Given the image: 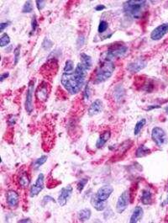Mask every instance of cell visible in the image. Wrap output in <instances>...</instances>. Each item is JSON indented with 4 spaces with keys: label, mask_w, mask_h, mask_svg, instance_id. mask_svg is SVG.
Returning <instances> with one entry per match:
<instances>
[{
    "label": "cell",
    "mask_w": 168,
    "mask_h": 223,
    "mask_svg": "<svg viewBox=\"0 0 168 223\" xmlns=\"http://www.w3.org/2000/svg\"><path fill=\"white\" fill-rule=\"evenodd\" d=\"M88 71V70L79 62L72 72L62 73L61 79L62 86L71 94L78 93L85 84Z\"/></svg>",
    "instance_id": "6da1fadb"
},
{
    "label": "cell",
    "mask_w": 168,
    "mask_h": 223,
    "mask_svg": "<svg viewBox=\"0 0 168 223\" xmlns=\"http://www.w3.org/2000/svg\"><path fill=\"white\" fill-rule=\"evenodd\" d=\"M146 8L147 1L145 0H129L125 1L123 5V10L126 16L135 19H141Z\"/></svg>",
    "instance_id": "7a4b0ae2"
},
{
    "label": "cell",
    "mask_w": 168,
    "mask_h": 223,
    "mask_svg": "<svg viewBox=\"0 0 168 223\" xmlns=\"http://www.w3.org/2000/svg\"><path fill=\"white\" fill-rule=\"evenodd\" d=\"M115 70L114 62L108 60H103L96 69L93 76V84H99L109 80Z\"/></svg>",
    "instance_id": "3957f363"
},
{
    "label": "cell",
    "mask_w": 168,
    "mask_h": 223,
    "mask_svg": "<svg viewBox=\"0 0 168 223\" xmlns=\"http://www.w3.org/2000/svg\"><path fill=\"white\" fill-rule=\"evenodd\" d=\"M128 52V47L121 43L112 44L109 47L108 50L104 53L103 60H108L113 62L114 59L121 58Z\"/></svg>",
    "instance_id": "277c9868"
},
{
    "label": "cell",
    "mask_w": 168,
    "mask_h": 223,
    "mask_svg": "<svg viewBox=\"0 0 168 223\" xmlns=\"http://www.w3.org/2000/svg\"><path fill=\"white\" fill-rule=\"evenodd\" d=\"M130 203V191L127 189L119 195V199L116 203V211L117 213L122 214L128 208L129 204Z\"/></svg>",
    "instance_id": "5b68a950"
},
{
    "label": "cell",
    "mask_w": 168,
    "mask_h": 223,
    "mask_svg": "<svg viewBox=\"0 0 168 223\" xmlns=\"http://www.w3.org/2000/svg\"><path fill=\"white\" fill-rule=\"evenodd\" d=\"M34 92H35V81L31 80L29 82L25 103V110L28 114H31L34 110Z\"/></svg>",
    "instance_id": "8992f818"
},
{
    "label": "cell",
    "mask_w": 168,
    "mask_h": 223,
    "mask_svg": "<svg viewBox=\"0 0 168 223\" xmlns=\"http://www.w3.org/2000/svg\"><path fill=\"white\" fill-rule=\"evenodd\" d=\"M151 138H152L153 142L158 147H162L167 142V136H166L165 130L158 126L154 127L152 129Z\"/></svg>",
    "instance_id": "52a82bcc"
},
{
    "label": "cell",
    "mask_w": 168,
    "mask_h": 223,
    "mask_svg": "<svg viewBox=\"0 0 168 223\" xmlns=\"http://www.w3.org/2000/svg\"><path fill=\"white\" fill-rule=\"evenodd\" d=\"M50 90V86L47 82H41L35 91V98L37 100L40 102H46L49 97Z\"/></svg>",
    "instance_id": "ba28073f"
},
{
    "label": "cell",
    "mask_w": 168,
    "mask_h": 223,
    "mask_svg": "<svg viewBox=\"0 0 168 223\" xmlns=\"http://www.w3.org/2000/svg\"><path fill=\"white\" fill-rule=\"evenodd\" d=\"M73 192V188L71 185H67L66 187H63L61 189V191L59 193L58 198H57V202L58 204L61 207L65 206L67 204V202L71 198V196Z\"/></svg>",
    "instance_id": "9c48e42d"
},
{
    "label": "cell",
    "mask_w": 168,
    "mask_h": 223,
    "mask_svg": "<svg viewBox=\"0 0 168 223\" xmlns=\"http://www.w3.org/2000/svg\"><path fill=\"white\" fill-rule=\"evenodd\" d=\"M44 183H45V176L43 174H40L37 177L35 184H32L31 187V189H30L31 197L37 196L40 194V191H42V189H44Z\"/></svg>",
    "instance_id": "30bf717a"
},
{
    "label": "cell",
    "mask_w": 168,
    "mask_h": 223,
    "mask_svg": "<svg viewBox=\"0 0 168 223\" xmlns=\"http://www.w3.org/2000/svg\"><path fill=\"white\" fill-rule=\"evenodd\" d=\"M113 192V186L111 185H104L100 187L98 189V191L95 194V196L101 200V201L106 202L110 197V195H112Z\"/></svg>",
    "instance_id": "8fae6325"
},
{
    "label": "cell",
    "mask_w": 168,
    "mask_h": 223,
    "mask_svg": "<svg viewBox=\"0 0 168 223\" xmlns=\"http://www.w3.org/2000/svg\"><path fill=\"white\" fill-rule=\"evenodd\" d=\"M168 33V23H165L157 26L150 33V38L152 40H159Z\"/></svg>",
    "instance_id": "7c38bea8"
},
{
    "label": "cell",
    "mask_w": 168,
    "mask_h": 223,
    "mask_svg": "<svg viewBox=\"0 0 168 223\" xmlns=\"http://www.w3.org/2000/svg\"><path fill=\"white\" fill-rule=\"evenodd\" d=\"M6 202L9 207L15 209L18 206L19 203V195L14 189L8 190L6 192Z\"/></svg>",
    "instance_id": "4fadbf2b"
},
{
    "label": "cell",
    "mask_w": 168,
    "mask_h": 223,
    "mask_svg": "<svg viewBox=\"0 0 168 223\" xmlns=\"http://www.w3.org/2000/svg\"><path fill=\"white\" fill-rule=\"evenodd\" d=\"M146 66V62L142 58L136 59L135 61L129 62L127 65V70L130 72L131 73H136L139 72L141 70H143L144 68Z\"/></svg>",
    "instance_id": "5bb4252c"
},
{
    "label": "cell",
    "mask_w": 168,
    "mask_h": 223,
    "mask_svg": "<svg viewBox=\"0 0 168 223\" xmlns=\"http://www.w3.org/2000/svg\"><path fill=\"white\" fill-rule=\"evenodd\" d=\"M104 108V104L102 102V100L99 99H95L93 102L89 106L88 109V114L89 116H94L98 114H100Z\"/></svg>",
    "instance_id": "9a60e30c"
},
{
    "label": "cell",
    "mask_w": 168,
    "mask_h": 223,
    "mask_svg": "<svg viewBox=\"0 0 168 223\" xmlns=\"http://www.w3.org/2000/svg\"><path fill=\"white\" fill-rule=\"evenodd\" d=\"M110 137H111V131L109 130L103 131L97 140V142H96V145H95L96 147L98 149L102 148L108 142V141L110 139Z\"/></svg>",
    "instance_id": "2e32d148"
},
{
    "label": "cell",
    "mask_w": 168,
    "mask_h": 223,
    "mask_svg": "<svg viewBox=\"0 0 168 223\" xmlns=\"http://www.w3.org/2000/svg\"><path fill=\"white\" fill-rule=\"evenodd\" d=\"M144 215V210L141 206H136L134 208L133 213H132L130 219H129V222L130 223H137L140 222L142 218H143Z\"/></svg>",
    "instance_id": "e0dca14e"
},
{
    "label": "cell",
    "mask_w": 168,
    "mask_h": 223,
    "mask_svg": "<svg viewBox=\"0 0 168 223\" xmlns=\"http://www.w3.org/2000/svg\"><path fill=\"white\" fill-rule=\"evenodd\" d=\"M18 184L20 188L22 189H26L30 186L31 184V178L29 176L27 172H23L19 174L18 178Z\"/></svg>",
    "instance_id": "ac0fdd59"
},
{
    "label": "cell",
    "mask_w": 168,
    "mask_h": 223,
    "mask_svg": "<svg viewBox=\"0 0 168 223\" xmlns=\"http://www.w3.org/2000/svg\"><path fill=\"white\" fill-rule=\"evenodd\" d=\"M91 204H92V205L93 206L95 210L98 211H104V209L106 208V202L99 200L95 196V195H92V198H91Z\"/></svg>",
    "instance_id": "d6986e66"
},
{
    "label": "cell",
    "mask_w": 168,
    "mask_h": 223,
    "mask_svg": "<svg viewBox=\"0 0 168 223\" xmlns=\"http://www.w3.org/2000/svg\"><path fill=\"white\" fill-rule=\"evenodd\" d=\"M80 61H81V63L83 64L84 67H85L88 70H90L92 67V57L86 54V53H81L80 55Z\"/></svg>",
    "instance_id": "ffe728a7"
},
{
    "label": "cell",
    "mask_w": 168,
    "mask_h": 223,
    "mask_svg": "<svg viewBox=\"0 0 168 223\" xmlns=\"http://www.w3.org/2000/svg\"><path fill=\"white\" fill-rule=\"evenodd\" d=\"M141 200L143 204H150L152 203V193L150 192V189H145L142 190Z\"/></svg>",
    "instance_id": "44dd1931"
},
{
    "label": "cell",
    "mask_w": 168,
    "mask_h": 223,
    "mask_svg": "<svg viewBox=\"0 0 168 223\" xmlns=\"http://www.w3.org/2000/svg\"><path fill=\"white\" fill-rule=\"evenodd\" d=\"M91 215H92V211H90V209L88 208H85V209H83L78 212V215H77V217H78V220L82 222H85V221H88L90 219L91 217Z\"/></svg>",
    "instance_id": "7402d4cb"
},
{
    "label": "cell",
    "mask_w": 168,
    "mask_h": 223,
    "mask_svg": "<svg viewBox=\"0 0 168 223\" xmlns=\"http://www.w3.org/2000/svg\"><path fill=\"white\" fill-rule=\"evenodd\" d=\"M150 152H151V151H150V148H148L145 145H141L136 149L135 157L136 158H143V157H145L148 154H150Z\"/></svg>",
    "instance_id": "603a6c76"
},
{
    "label": "cell",
    "mask_w": 168,
    "mask_h": 223,
    "mask_svg": "<svg viewBox=\"0 0 168 223\" xmlns=\"http://www.w3.org/2000/svg\"><path fill=\"white\" fill-rule=\"evenodd\" d=\"M146 123V120L145 119H141L139 121L136 122V124L134 126V136H137L139 134L141 133V130L143 129L144 126Z\"/></svg>",
    "instance_id": "cb8c5ba5"
},
{
    "label": "cell",
    "mask_w": 168,
    "mask_h": 223,
    "mask_svg": "<svg viewBox=\"0 0 168 223\" xmlns=\"http://www.w3.org/2000/svg\"><path fill=\"white\" fill-rule=\"evenodd\" d=\"M47 159H48V158H47V156L46 155H43L41 156L40 158H37L36 160L33 163L34 168H35V169H37V168H39L40 167H41L44 163H46V161H47Z\"/></svg>",
    "instance_id": "d4e9b609"
},
{
    "label": "cell",
    "mask_w": 168,
    "mask_h": 223,
    "mask_svg": "<svg viewBox=\"0 0 168 223\" xmlns=\"http://www.w3.org/2000/svg\"><path fill=\"white\" fill-rule=\"evenodd\" d=\"M114 93V98L116 100H119L120 101L121 99H124V96H125V90L123 89V88L121 86H119V87H116L115 88V89L113 91Z\"/></svg>",
    "instance_id": "484cf974"
},
{
    "label": "cell",
    "mask_w": 168,
    "mask_h": 223,
    "mask_svg": "<svg viewBox=\"0 0 168 223\" xmlns=\"http://www.w3.org/2000/svg\"><path fill=\"white\" fill-rule=\"evenodd\" d=\"M74 63L72 60H67L65 63L64 68H63V72L64 73H70L74 71Z\"/></svg>",
    "instance_id": "4316f807"
},
{
    "label": "cell",
    "mask_w": 168,
    "mask_h": 223,
    "mask_svg": "<svg viewBox=\"0 0 168 223\" xmlns=\"http://www.w3.org/2000/svg\"><path fill=\"white\" fill-rule=\"evenodd\" d=\"M10 43V37L7 33H3L1 37H0V47H7Z\"/></svg>",
    "instance_id": "83f0119b"
},
{
    "label": "cell",
    "mask_w": 168,
    "mask_h": 223,
    "mask_svg": "<svg viewBox=\"0 0 168 223\" xmlns=\"http://www.w3.org/2000/svg\"><path fill=\"white\" fill-rule=\"evenodd\" d=\"M20 49H21V47L18 46L14 50V66L18 64L19 58H20Z\"/></svg>",
    "instance_id": "f1b7e54d"
},
{
    "label": "cell",
    "mask_w": 168,
    "mask_h": 223,
    "mask_svg": "<svg viewBox=\"0 0 168 223\" xmlns=\"http://www.w3.org/2000/svg\"><path fill=\"white\" fill-rule=\"evenodd\" d=\"M88 182V178H85V179H82V180H80L79 181L77 182V184H76V189H77V191H78L79 193L82 192Z\"/></svg>",
    "instance_id": "f546056e"
},
{
    "label": "cell",
    "mask_w": 168,
    "mask_h": 223,
    "mask_svg": "<svg viewBox=\"0 0 168 223\" xmlns=\"http://www.w3.org/2000/svg\"><path fill=\"white\" fill-rule=\"evenodd\" d=\"M108 28H109V24H108L107 21H105V20H101L99 22V25H98V33H104L105 31H107Z\"/></svg>",
    "instance_id": "4dcf8cb0"
},
{
    "label": "cell",
    "mask_w": 168,
    "mask_h": 223,
    "mask_svg": "<svg viewBox=\"0 0 168 223\" xmlns=\"http://www.w3.org/2000/svg\"><path fill=\"white\" fill-rule=\"evenodd\" d=\"M33 11V4L31 1L25 2L24 6L22 8V12L23 13H31Z\"/></svg>",
    "instance_id": "1f68e13d"
},
{
    "label": "cell",
    "mask_w": 168,
    "mask_h": 223,
    "mask_svg": "<svg viewBox=\"0 0 168 223\" xmlns=\"http://www.w3.org/2000/svg\"><path fill=\"white\" fill-rule=\"evenodd\" d=\"M52 46H53V42H52L50 39H48V38H46L42 42V48L46 50V51L51 49Z\"/></svg>",
    "instance_id": "d6a6232c"
},
{
    "label": "cell",
    "mask_w": 168,
    "mask_h": 223,
    "mask_svg": "<svg viewBox=\"0 0 168 223\" xmlns=\"http://www.w3.org/2000/svg\"><path fill=\"white\" fill-rule=\"evenodd\" d=\"M90 98V87H89V84H86L85 89L83 91V99L85 100H88Z\"/></svg>",
    "instance_id": "836d02e7"
},
{
    "label": "cell",
    "mask_w": 168,
    "mask_h": 223,
    "mask_svg": "<svg viewBox=\"0 0 168 223\" xmlns=\"http://www.w3.org/2000/svg\"><path fill=\"white\" fill-rule=\"evenodd\" d=\"M37 27H38V23H37L36 17H35V16H34L33 19H32V20H31V34L35 32Z\"/></svg>",
    "instance_id": "e575fe53"
},
{
    "label": "cell",
    "mask_w": 168,
    "mask_h": 223,
    "mask_svg": "<svg viewBox=\"0 0 168 223\" xmlns=\"http://www.w3.org/2000/svg\"><path fill=\"white\" fill-rule=\"evenodd\" d=\"M35 3H36V7L38 10L41 11V10L45 8V6H46V1H35Z\"/></svg>",
    "instance_id": "d590c367"
},
{
    "label": "cell",
    "mask_w": 168,
    "mask_h": 223,
    "mask_svg": "<svg viewBox=\"0 0 168 223\" xmlns=\"http://www.w3.org/2000/svg\"><path fill=\"white\" fill-rule=\"evenodd\" d=\"M48 202H55V200L54 198H52L51 196H49V195H46L42 200V203L43 204H46V203H48Z\"/></svg>",
    "instance_id": "8d00e7d4"
},
{
    "label": "cell",
    "mask_w": 168,
    "mask_h": 223,
    "mask_svg": "<svg viewBox=\"0 0 168 223\" xmlns=\"http://www.w3.org/2000/svg\"><path fill=\"white\" fill-rule=\"evenodd\" d=\"M16 122V117L14 115H10L9 118L8 119V124L9 126H14V125L15 124Z\"/></svg>",
    "instance_id": "74e56055"
},
{
    "label": "cell",
    "mask_w": 168,
    "mask_h": 223,
    "mask_svg": "<svg viewBox=\"0 0 168 223\" xmlns=\"http://www.w3.org/2000/svg\"><path fill=\"white\" fill-rule=\"evenodd\" d=\"M9 24H10V22H2L0 24V32H3L5 30V28H7L9 26Z\"/></svg>",
    "instance_id": "f35d334b"
},
{
    "label": "cell",
    "mask_w": 168,
    "mask_h": 223,
    "mask_svg": "<svg viewBox=\"0 0 168 223\" xmlns=\"http://www.w3.org/2000/svg\"><path fill=\"white\" fill-rule=\"evenodd\" d=\"M84 41H85V38H84L83 35H82L81 37H79L78 39H77V42H76V44H77V47H82L83 44H84Z\"/></svg>",
    "instance_id": "ab89813d"
},
{
    "label": "cell",
    "mask_w": 168,
    "mask_h": 223,
    "mask_svg": "<svg viewBox=\"0 0 168 223\" xmlns=\"http://www.w3.org/2000/svg\"><path fill=\"white\" fill-rule=\"evenodd\" d=\"M9 76V73L8 72L2 73L1 76H0V82H3V80H4V79H6Z\"/></svg>",
    "instance_id": "60d3db41"
},
{
    "label": "cell",
    "mask_w": 168,
    "mask_h": 223,
    "mask_svg": "<svg viewBox=\"0 0 168 223\" xmlns=\"http://www.w3.org/2000/svg\"><path fill=\"white\" fill-rule=\"evenodd\" d=\"M105 9H106V7L104 6V4H98L97 6L95 7V10L96 11H103Z\"/></svg>",
    "instance_id": "b9f144b4"
},
{
    "label": "cell",
    "mask_w": 168,
    "mask_h": 223,
    "mask_svg": "<svg viewBox=\"0 0 168 223\" xmlns=\"http://www.w3.org/2000/svg\"><path fill=\"white\" fill-rule=\"evenodd\" d=\"M161 108V105H149L146 108V110H151V109H159Z\"/></svg>",
    "instance_id": "7bdbcfd3"
},
{
    "label": "cell",
    "mask_w": 168,
    "mask_h": 223,
    "mask_svg": "<svg viewBox=\"0 0 168 223\" xmlns=\"http://www.w3.org/2000/svg\"><path fill=\"white\" fill-rule=\"evenodd\" d=\"M18 222H31V220L30 218H26V219H23V220L18 221Z\"/></svg>",
    "instance_id": "ee69618b"
},
{
    "label": "cell",
    "mask_w": 168,
    "mask_h": 223,
    "mask_svg": "<svg viewBox=\"0 0 168 223\" xmlns=\"http://www.w3.org/2000/svg\"><path fill=\"white\" fill-rule=\"evenodd\" d=\"M166 204H168V196H167V198H166V200L165 201L162 203V206H164V205H166Z\"/></svg>",
    "instance_id": "f6af8a7d"
},
{
    "label": "cell",
    "mask_w": 168,
    "mask_h": 223,
    "mask_svg": "<svg viewBox=\"0 0 168 223\" xmlns=\"http://www.w3.org/2000/svg\"><path fill=\"white\" fill-rule=\"evenodd\" d=\"M166 114H168V106L166 107Z\"/></svg>",
    "instance_id": "bcb514c9"
}]
</instances>
